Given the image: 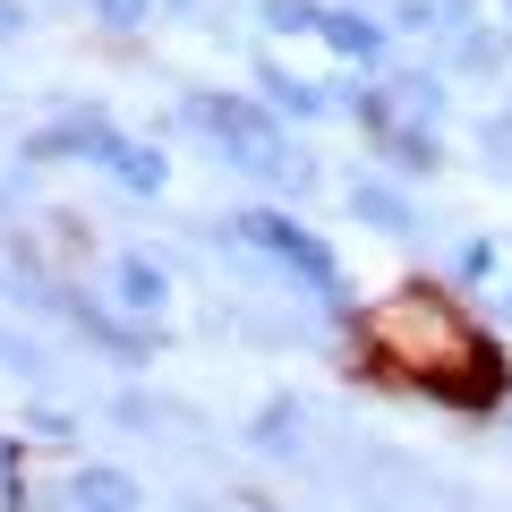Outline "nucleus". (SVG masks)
I'll list each match as a JSON object with an SVG mask.
<instances>
[{
  "label": "nucleus",
  "instance_id": "8",
  "mask_svg": "<svg viewBox=\"0 0 512 512\" xmlns=\"http://www.w3.org/2000/svg\"><path fill=\"white\" fill-rule=\"evenodd\" d=\"M367 137H376V154L393 171H402V180H419V171H436L444 163V146H436V128H410V120H384V128H367Z\"/></svg>",
  "mask_w": 512,
  "mask_h": 512
},
{
  "label": "nucleus",
  "instance_id": "4",
  "mask_svg": "<svg viewBox=\"0 0 512 512\" xmlns=\"http://www.w3.org/2000/svg\"><path fill=\"white\" fill-rule=\"evenodd\" d=\"M69 512H146V487L120 461H77L69 470Z\"/></svg>",
  "mask_w": 512,
  "mask_h": 512
},
{
  "label": "nucleus",
  "instance_id": "19",
  "mask_svg": "<svg viewBox=\"0 0 512 512\" xmlns=\"http://www.w3.org/2000/svg\"><path fill=\"white\" fill-rule=\"evenodd\" d=\"M504 18H512V0H504Z\"/></svg>",
  "mask_w": 512,
  "mask_h": 512
},
{
  "label": "nucleus",
  "instance_id": "12",
  "mask_svg": "<svg viewBox=\"0 0 512 512\" xmlns=\"http://www.w3.org/2000/svg\"><path fill=\"white\" fill-rule=\"evenodd\" d=\"M256 444H265V453H299V410L291 402H265V410H256Z\"/></svg>",
  "mask_w": 512,
  "mask_h": 512
},
{
  "label": "nucleus",
  "instance_id": "18",
  "mask_svg": "<svg viewBox=\"0 0 512 512\" xmlns=\"http://www.w3.org/2000/svg\"><path fill=\"white\" fill-rule=\"evenodd\" d=\"M0 461H9V470H18V444H0Z\"/></svg>",
  "mask_w": 512,
  "mask_h": 512
},
{
  "label": "nucleus",
  "instance_id": "17",
  "mask_svg": "<svg viewBox=\"0 0 512 512\" xmlns=\"http://www.w3.org/2000/svg\"><path fill=\"white\" fill-rule=\"evenodd\" d=\"M26 35V9H18V0H0V43H18Z\"/></svg>",
  "mask_w": 512,
  "mask_h": 512
},
{
  "label": "nucleus",
  "instance_id": "10",
  "mask_svg": "<svg viewBox=\"0 0 512 512\" xmlns=\"http://www.w3.org/2000/svg\"><path fill=\"white\" fill-rule=\"evenodd\" d=\"M393 120H410V128H436L444 120V77H427V69H410V77H393Z\"/></svg>",
  "mask_w": 512,
  "mask_h": 512
},
{
  "label": "nucleus",
  "instance_id": "2",
  "mask_svg": "<svg viewBox=\"0 0 512 512\" xmlns=\"http://www.w3.org/2000/svg\"><path fill=\"white\" fill-rule=\"evenodd\" d=\"M231 231L248 239V248H265L274 265H291V274L308 282L316 299H342V265H333V256H325V239H308L291 214H274V205H248V214H231Z\"/></svg>",
  "mask_w": 512,
  "mask_h": 512
},
{
  "label": "nucleus",
  "instance_id": "15",
  "mask_svg": "<svg viewBox=\"0 0 512 512\" xmlns=\"http://www.w3.org/2000/svg\"><path fill=\"white\" fill-rule=\"evenodd\" d=\"M461 274H470V282L495 274V248H487V239H470V248H461Z\"/></svg>",
  "mask_w": 512,
  "mask_h": 512
},
{
  "label": "nucleus",
  "instance_id": "3",
  "mask_svg": "<svg viewBox=\"0 0 512 512\" xmlns=\"http://www.w3.org/2000/svg\"><path fill=\"white\" fill-rule=\"evenodd\" d=\"M94 171H111L128 197H163V188H171V154H163V146H146V137H120V128L103 137Z\"/></svg>",
  "mask_w": 512,
  "mask_h": 512
},
{
  "label": "nucleus",
  "instance_id": "13",
  "mask_svg": "<svg viewBox=\"0 0 512 512\" xmlns=\"http://www.w3.org/2000/svg\"><path fill=\"white\" fill-rule=\"evenodd\" d=\"M86 9L111 26V35H137V26H154V18H163V0H86Z\"/></svg>",
  "mask_w": 512,
  "mask_h": 512
},
{
  "label": "nucleus",
  "instance_id": "14",
  "mask_svg": "<svg viewBox=\"0 0 512 512\" xmlns=\"http://www.w3.org/2000/svg\"><path fill=\"white\" fill-rule=\"evenodd\" d=\"M461 60H470V69H504V35L470 26V35H461Z\"/></svg>",
  "mask_w": 512,
  "mask_h": 512
},
{
  "label": "nucleus",
  "instance_id": "5",
  "mask_svg": "<svg viewBox=\"0 0 512 512\" xmlns=\"http://www.w3.org/2000/svg\"><path fill=\"white\" fill-rule=\"evenodd\" d=\"M111 308L137 316V325H154V316L171 308V274L154 256H120V265H111Z\"/></svg>",
  "mask_w": 512,
  "mask_h": 512
},
{
  "label": "nucleus",
  "instance_id": "6",
  "mask_svg": "<svg viewBox=\"0 0 512 512\" xmlns=\"http://www.w3.org/2000/svg\"><path fill=\"white\" fill-rule=\"evenodd\" d=\"M384 35H393V26H384V18H359V9H325V26H316V43H325L333 60H350V69H376V60H384Z\"/></svg>",
  "mask_w": 512,
  "mask_h": 512
},
{
  "label": "nucleus",
  "instance_id": "11",
  "mask_svg": "<svg viewBox=\"0 0 512 512\" xmlns=\"http://www.w3.org/2000/svg\"><path fill=\"white\" fill-rule=\"evenodd\" d=\"M256 18H265V35H316L325 9L316 0H256Z\"/></svg>",
  "mask_w": 512,
  "mask_h": 512
},
{
  "label": "nucleus",
  "instance_id": "9",
  "mask_svg": "<svg viewBox=\"0 0 512 512\" xmlns=\"http://www.w3.org/2000/svg\"><path fill=\"white\" fill-rule=\"evenodd\" d=\"M350 214H359L367 231H384V239L410 231V197H402V188H384V180H350Z\"/></svg>",
  "mask_w": 512,
  "mask_h": 512
},
{
  "label": "nucleus",
  "instance_id": "1",
  "mask_svg": "<svg viewBox=\"0 0 512 512\" xmlns=\"http://www.w3.org/2000/svg\"><path fill=\"white\" fill-rule=\"evenodd\" d=\"M188 120L222 146V163L256 171V180H282V188L308 180V163H299V146L282 137V120L265 103H248V94H188Z\"/></svg>",
  "mask_w": 512,
  "mask_h": 512
},
{
  "label": "nucleus",
  "instance_id": "16",
  "mask_svg": "<svg viewBox=\"0 0 512 512\" xmlns=\"http://www.w3.org/2000/svg\"><path fill=\"white\" fill-rule=\"evenodd\" d=\"M26 427H35V436H43V444H69V436H77V427H69V419H60V410H35V419H26Z\"/></svg>",
  "mask_w": 512,
  "mask_h": 512
},
{
  "label": "nucleus",
  "instance_id": "7",
  "mask_svg": "<svg viewBox=\"0 0 512 512\" xmlns=\"http://www.w3.org/2000/svg\"><path fill=\"white\" fill-rule=\"evenodd\" d=\"M256 86H265V111H291V120H325L333 111V94L316 77H291L282 60H256Z\"/></svg>",
  "mask_w": 512,
  "mask_h": 512
}]
</instances>
